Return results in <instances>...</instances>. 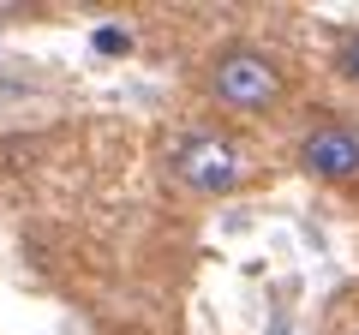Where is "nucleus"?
<instances>
[{
    "mask_svg": "<svg viewBox=\"0 0 359 335\" xmlns=\"http://www.w3.org/2000/svg\"><path fill=\"white\" fill-rule=\"evenodd\" d=\"M162 174L186 198H228L245 180V144L222 126H180L162 144Z\"/></svg>",
    "mask_w": 359,
    "mask_h": 335,
    "instance_id": "nucleus-1",
    "label": "nucleus"
},
{
    "mask_svg": "<svg viewBox=\"0 0 359 335\" xmlns=\"http://www.w3.org/2000/svg\"><path fill=\"white\" fill-rule=\"evenodd\" d=\"M204 90L222 114H269V108H282L287 96V72L282 60L257 42H228V48L210 54L204 66Z\"/></svg>",
    "mask_w": 359,
    "mask_h": 335,
    "instance_id": "nucleus-2",
    "label": "nucleus"
},
{
    "mask_svg": "<svg viewBox=\"0 0 359 335\" xmlns=\"http://www.w3.org/2000/svg\"><path fill=\"white\" fill-rule=\"evenodd\" d=\"M299 168L323 186H353L359 180V126L347 120H318L299 138Z\"/></svg>",
    "mask_w": 359,
    "mask_h": 335,
    "instance_id": "nucleus-3",
    "label": "nucleus"
},
{
    "mask_svg": "<svg viewBox=\"0 0 359 335\" xmlns=\"http://www.w3.org/2000/svg\"><path fill=\"white\" fill-rule=\"evenodd\" d=\"M335 60H341V72H347V78H353V84H359V36H347Z\"/></svg>",
    "mask_w": 359,
    "mask_h": 335,
    "instance_id": "nucleus-4",
    "label": "nucleus"
}]
</instances>
